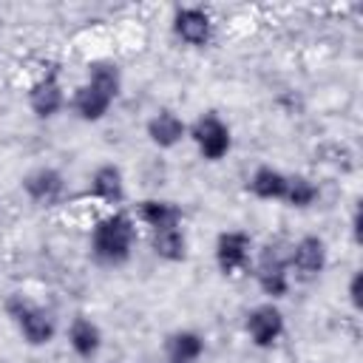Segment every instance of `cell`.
<instances>
[{
  "instance_id": "10",
  "label": "cell",
  "mask_w": 363,
  "mask_h": 363,
  "mask_svg": "<svg viewBox=\"0 0 363 363\" xmlns=\"http://www.w3.org/2000/svg\"><path fill=\"white\" fill-rule=\"evenodd\" d=\"M23 193L40 207H54L65 196V176L48 164L34 167L23 176Z\"/></svg>"
},
{
  "instance_id": "15",
  "label": "cell",
  "mask_w": 363,
  "mask_h": 363,
  "mask_svg": "<svg viewBox=\"0 0 363 363\" xmlns=\"http://www.w3.org/2000/svg\"><path fill=\"white\" fill-rule=\"evenodd\" d=\"M68 346L77 357L94 360L102 349V329L96 326V320H91L88 315H77L68 323Z\"/></svg>"
},
{
  "instance_id": "3",
  "label": "cell",
  "mask_w": 363,
  "mask_h": 363,
  "mask_svg": "<svg viewBox=\"0 0 363 363\" xmlns=\"http://www.w3.org/2000/svg\"><path fill=\"white\" fill-rule=\"evenodd\" d=\"M187 139L196 145L204 162H221L233 150V130L216 111H207L193 125H187Z\"/></svg>"
},
{
  "instance_id": "4",
  "label": "cell",
  "mask_w": 363,
  "mask_h": 363,
  "mask_svg": "<svg viewBox=\"0 0 363 363\" xmlns=\"http://www.w3.org/2000/svg\"><path fill=\"white\" fill-rule=\"evenodd\" d=\"M255 284L258 289L269 298V301H278L289 292V261H286V250H281L278 244H267L261 252H258V261H255Z\"/></svg>"
},
{
  "instance_id": "13",
  "label": "cell",
  "mask_w": 363,
  "mask_h": 363,
  "mask_svg": "<svg viewBox=\"0 0 363 363\" xmlns=\"http://www.w3.org/2000/svg\"><path fill=\"white\" fill-rule=\"evenodd\" d=\"M113 102H116V99H113L111 94L99 91V88L91 85V82L77 85L74 94H71V111H74V116L82 119V122H99V119H105Z\"/></svg>"
},
{
  "instance_id": "20",
  "label": "cell",
  "mask_w": 363,
  "mask_h": 363,
  "mask_svg": "<svg viewBox=\"0 0 363 363\" xmlns=\"http://www.w3.org/2000/svg\"><path fill=\"white\" fill-rule=\"evenodd\" d=\"M85 82L96 85L99 91H105V94H111V96L116 99L119 91H122V71H119L116 62H111V60H99V62H94V65L88 68Z\"/></svg>"
},
{
  "instance_id": "21",
  "label": "cell",
  "mask_w": 363,
  "mask_h": 363,
  "mask_svg": "<svg viewBox=\"0 0 363 363\" xmlns=\"http://www.w3.org/2000/svg\"><path fill=\"white\" fill-rule=\"evenodd\" d=\"M346 295H349L352 309L360 312V306H363V272H360V269L352 272V278H349V284H346Z\"/></svg>"
},
{
  "instance_id": "9",
  "label": "cell",
  "mask_w": 363,
  "mask_h": 363,
  "mask_svg": "<svg viewBox=\"0 0 363 363\" xmlns=\"http://www.w3.org/2000/svg\"><path fill=\"white\" fill-rule=\"evenodd\" d=\"M26 102L31 108V113L37 119H54L62 108H65V91L62 82L57 77V71H48L43 77H37L26 94Z\"/></svg>"
},
{
  "instance_id": "12",
  "label": "cell",
  "mask_w": 363,
  "mask_h": 363,
  "mask_svg": "<svg viewBox=\"0 0 363 363\" xmlns=\"http://www.w3.org/2000/svg\"><path fill=\"white\" fill-rule=\"evenodd\" d=\"M88 196L94 201H102V204H111V207L122 204L125 201V176H122V170L111 162L99 164L88 179Z\"/></svg>"
},
{
  "instance_id": "8",
  "label": "cell",
  "mask_w": 363,
  "mask_h": 363,
  "mask_svg": "<svg viewBox=\"0 0 363 363\" xmlns=\"http://www.w3.org/2000/svg\"><path fill=\"white\" fill-rule=\"evenodd\" d=\"M170 28L176 40H182L190 48H204L213 40V17L201 6H182L173 11Z\"/></svg>"
},
{
  "instance_id": "11",
  "label": "cell",
  "mask_w": 363,
  "mask_h": 363,
  "mask_svg": "<svg viewBox=\"0 0 363 363\" xmlns=\"http://www.w3.org/2000/svg\"><path fill=\"white\" fill-rule=\"evenodd\" d=\"M145 133H147V139H150L159 150H173L176 145H182V142L187 139V122H184L176 111L162 108V111H156V113L147 119Z\"/></svg>"
},
{
  "instance_id": "14",
  "label": "cell",
  "mask_w": 363,
  "mask_h": 363,
  "mask_svg": "<svg viewBox=\"0 0 363 363\" xmlns=\"http://www.w3.org/2000/svg\"><path fill=\"white\" fill-rule=\"evenodd\" d=\"M182 207L170 199H142L136 204V221H142L150 233L167 230V227H182Z\"/></svg>"
},
{
  "instance_id": "1",
  "label": "cell",
  "mask_w": 363,
  "mask_h": 363,
  "mask_svg": "<svg viewBox=\"0 0 363 363\" xmlns=\"http://www.w3.org/2000/svg\"><path fill=\"white\" fill-rule=\"evenodd\" d=\"M91 255L96 264L102 267H122L130 261L133 247H136V221L130 213L113 210L108 216H102L94 227H91V238H88Z\"/></svg>"
},
{
  "instance_id": "7",
  "label": "cell",
  "mask_w": 363,
  "mask_h": 363,
  "mask_svg": "<svg viewBox=\"0 0 363 363\" xmlns=\"http://www.w3.org/2000/svg\"><path fill=\"white\" fill-rule=\"evenodd\" d=\"M213 258H216V267L224 275L244 272L250 267V258H252V238H250V233H244V230H224V233H218L216 247H213Z\"/></svg>"
},
{
  "instance_id": "18",
  "label": "cell",
  "mask_w": 363,
  "mask_h": 363,
  "mask_svg": "<svg viewBox=\"0 0 363 363\" xmlns=\"http://www.w3.org/2000/svg\"><path fill=\"white\" fill-rule=\"evenodd\" d=\"M150 250L156 258H162L167 264H179L187 258V235L182 227L156 230V233H150Z\"/></svg>"
},
{
  "instance_id": "5",
  "label": "cell",
  "mask_w": 363,
  "mask_h": 363,
  "mask_svg": "<svg viewBox=\"0 0 363 363\" xmlns=\"http://www.w3.org/2000/svg\"><path fill=\"white\" fill-rule=\"evenodd\" d=\"M286 261H289V275L295 281H315L323 275V269L329 264L326 241L320 235H301L286 250Z\"/></svg>"
},
{
  "instance_id": "17",
  "label": "cell",
  "mask_w": 363,
  "mask_h": 363,
  "mask_svg": "<svg viewBox=\"0 0 363 363\" xmlns=\"http://www.w3.org/2000/svg\"><path fill=\"white\" fill-rule=\"evenodd\" d=\"M286 176L289 173H284V170H278L272 164H261V167H255L250 173L247 190L255 199H261V201H281L284 199V190H286Z\"/></svg>"
},
{
  "instance_id": "19",
  "label": "cell",
  "mask_w": 363,
  "mask_h": 363,
  "mask_svg": "<svg viewBox=\"0 0 363 363\" xmlns=\"http://www.w3.org/2000/svg\"><path fill=\"white\" fill-rule=\"evenodd\" d=\"M318 199H320V187H318L315 179H309V176H303V173L286 176V190H284V199H281L286 207L306 210V207H312Z\"/></svg>"
},
{
  "instance_id": "16",
  "label": "cell",
  "mask_w": 363,
  "mask_h": 363,
  "mask_svg": "<svg viewBox=\"0 0 363 363\" xmlns=\"http://www.w3.org/2000/svg\"><path fill=\"white\" fill-rule=\"evenodd\" d=\"M204 354V337L196 329H176L164 340L167 363H199Z\"/></svg>"
},
{
  "instance_id": "6",
  "label": "cell",
  "mask_w": 363,
  "mask_h": 363,
  "mask_svg": "<svg viewBox=\"0 0 363 363\" xmlns=\"http://www.w3.org/2000/svg\"><path fill=\"white\" fill-rule=\"evenodd\" d=\"M244 332L255 349H272L286 332V318L275 301H267V303H258L247 312Z\"/></svg>"
},
{
  "instance_id": "2",
  "label": "cell",
  "mask_w": 363,
  "mask_h": 363,
  "mask_svg": "<svg viewBox=\"0 0 363 363\" xmlns=\"http://www.w3.org/2000/svg\"><path fill=\"white\" fill-rule=\"evenodd\" d=\"M6 312H9L11 323L17 326L20 337H23L28 346H48V343L54 340V335H57V320H54V315H51L45 306L34 303L28 295H23V292L9 295Z\"/></svg>"
}]
</instances>
